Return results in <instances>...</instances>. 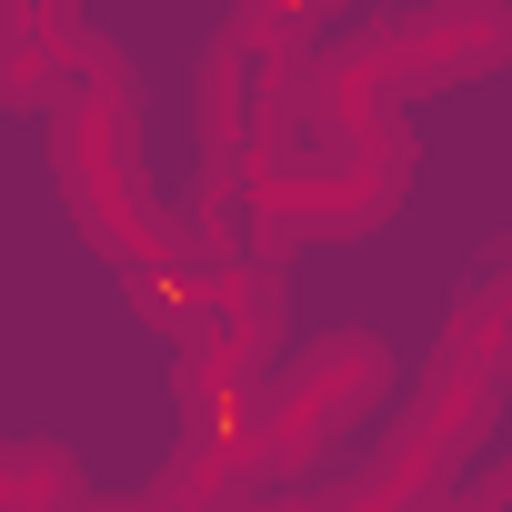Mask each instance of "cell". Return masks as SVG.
<instances>
[{
  "instance_id": "obj_4",
  "label": "cell",
  "mask_w": 512,
  "mask_h": 512,
  "mask_svg": "<svg viewBox=\"0 0 512 512\" xmlns=\"http://www.w3.org/2000/svg\"><path fill=\"white\" fill-rule=\"evenodd\" d=\"M81 492L91 482H81V462L61 442H11V452H0V512H61Z\"/></svg>"
},
{
  "instance_id": "obj_5",
  "label": "cell",
  "mask_w": 512,
  "mask_h": 512,
  "mask_svg": "<svg viewBox=\"0 0 512 512\" xmlns=\"http://www.w3.org/2000/svg\"><path fill=\"white\" fill-rule=\"evenodd\" d=\"M472 502H482V512H512V472H502V482H482Z\"/></svg>"
},
{
  "instance_id": "obj_1",
  "label": "cell",
  "mask_w": 512,
  "mask_h": 512,
  "mask_svg": "<svg viewBox=\"0 0 512 512\" xmlns=\"http://www.w3.org/2000/svg\"><path fill=\"white\" fill-rule=\"evenodd\" d=\"M492 372H422V392L402 402V432L362 462V482H342L332 512H432L442 482L462 472V452L482 442L492 422Z\"/></svg>"
},
{
  "instance_id": "obj_3",
  "label": "cell",
  "mask_w": 512,
  "mask_h": 512,
  "mask_svg": "<svg viewBox=\"0 0 512 512\" xmlns=\"http://www.w3.org/2000/svg\"><path fill=\"white\" fill-rule=\"evenodd\" d=\"M372 61L392 91H432V81H472L492 61H512V21L502 11H412L392 31H372Z\"/></svg>"
},
{
  "instance_id": "obj_2",
  "label": "cell",
  "mask_w": 512,
  "mask_h": 512,
  "mask_svg": "<svg viewBox=\"0 0 512 512\" xmlns=\"http://www.w3.org/2000/svg\"><path fill=\"white\" fill-rule=\"evenodd\" d=\"M382 392H392V352H382L372 332H332L322 352H302V362H292V382L262 402V422H251V462H262V482H282V472L322 462V442H332V432H352Z\"/></svg>"
},
{
  "instance_id": "obj_6",
  "label": "cell",
  "mask_w": 512,
  "mask_h": 512,
  "mask_svg": "<svg viewBox=\"0 0 512 512\" xmlns=\"http://www.w3.org/2000/svg\"><path fill=\"white\" fill-rule=\"evenodd\" d=\"M432 512H482V502H472V492H442V502H432Z\"/></svg>"
}]
</instances>
